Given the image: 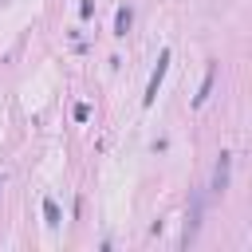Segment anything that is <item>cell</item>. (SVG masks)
Listing matches in <instances>:
<instances>
[{
	"label": "cell",
	"instance_id": "cell-6",
	"mask_svg": "<svg viewBox=\"0 0 252 252\" xmlns=\"http://www.w3.org/2000/svg\"><path fill=\"white\" fill-rule=\"evenodd\" d=\"M75 118H79V122H87V118H91V106H87V102H79V106H75Z\"/></svg>",
	"mask_w": 252,
	"mask_h": 252
},
{
	"label": "cell",
	"instance_id": "cell-5",
	"mask_svg": "<svg viewBox=\"0 0 252 252\" xmlns=\"http://www.w3.org/2000/svg\"><path fill=\"white\" fill-rule=\"evenodd\" d=\"M43 217H47V224H51V228H59V220H63V217H59V205H55L51 197L43 201Z\"/></svg>",
	"mask_w": 252,
	"mask_h": 252
},
{
	"label": "cell",
	"instance_id": "cell-7",
	"mask_svg": "<svg viewBox=\"0 0 252 252\" xmlns=\"http://www.w3.org/2000/svg\"><path fill=\"white\" fill-rule=\"evenodd\" d=\"M91 12H94V4H91V0H83V4H79V16H91Z\"/></svg>",
	"mask_w": 252,
	"mask_h": 252
},
{
	"label": "cell",
	"instance_id": "cell-2",
	"mask_svg": "<svg viewBox=\"0 0 252 252\" xmlns=\"http://www.w3.org/2000/svg\"><path fill=\"white\" fill-rule=\"evenodd\" d=\"M228 169H232V154H220L217 165H213V193H224L228 189Z\"/></svg>",
	"mask_w": 252,
	"mask_h": 252
},
{
	"label": "cell",
	"instance_id": "cell-1",
	"mask_svg": "<svg viewBox=\"0 0 252 252\" xmlns=\"http://www.w3.org/2000/svg\"><path fill=\"white\" fill-rule=\"evenodd\" d=\"M165 71H169V51H161V55H158V67H154V75H150V87H146V94H142V102H146V106L158 98V87H161Z\"/></svg>",
	"mask_w": 252,
	"mask_h": 252
},
{
	"label": "cell",
	"instance_id": "cell-4",
	"mask_svg": "<svg viewBox=\"0 0 252 252\" xmlns=\"http://www.w3.org/2000/svg\"><path fill=\"white\" fill-rule=\"evenodd\" d=\"M213 75H217V71H213V67H209V71H205V83H201V91H197V98H193V102H197V106H205V98H209V94H213Z\"/></svg>",
	"mask_w": 252,
	"mask_h": 252
},
{
	"label": "cell",
	"instance_id": "cell-3",
	"mask_svg": "<svg viewBox=\"0 0 252 252\" xmlns=\"http://www.w3.org/2000/svg\"><path fill=\"white\" fill-rule=\"evenodd\" d=\"M130 24H134L130 8H118V16H114V35H126V32H130Z\"/></svg>",
	"mask_w": 252,
	"mask_h": 252
}]
</instances>
